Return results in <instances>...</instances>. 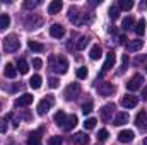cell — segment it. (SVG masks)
Returning a JSON list of instances; mask_svg holds the SVG:
<instances>
[{
  "label": "cell",
  "instance_id": "obj_1",
  "mask_svg": "<svg viewBox=\"0 0 147 145\" xmlns=\"http://www.w3.org/2000/svg\"><path fill=\"white\" fill-rule=\"evenodd\" d=\"M50 67H51V70L57 73H67L69 70V62H67V58L65 56H51L50 58Z\"/></svg>",
  "mask_w": 147,
  "mask_h": 145
},
{
  "label": "cell",
  "instance_id": "obj_2",
  "mask_svg": "<svg viewBox=\"0 0 147 145\" xmlns=\"http://www.w3.org/2000/svg\"><path fill=\"white\" fill-rule=\"evenodd\" d=\"M19 38L16 36V34H9V36L3 39V50L7 51V53H12V51H17V48H19Z\"/></svg>",
  "mask_w": 147,
  "mask_h": 145
},
{
  "label": "cell",
  "instance_id": "obj_3",
  "mask_svg": "<svg viewBox=\"0 0 147 145\" xmlns=\"http://www.w3.org/2000/svg\"><path fill=\"white\" fill-rule=\"evenodd\" d=\"M53 103H55V97L53 96H46L45 99H41L39 103H38V114H46L50 109H51V106H53Z\"/></svg>",
  "mask_w": 147,
  "mask_h": 145
},
{
  "label": "cell",
  "instance_id": "obj_4",
  "mask_svg": "<svg viewBox=\"0 0 147 145\" xmlns=\"http://www.w3.org/2000/svg\"><path fill=\"white\" fill-rule=\"evenodd\" d=\"M79 94H80V85H79L77 82H74V84H70V85H67V89L63 91V96H65L67 101H74Z\"/></svg>",
  "mask_w": 147,
  "mask_h": 145
},
{
  "label": "cell",
  "instance_id": "obj_5",
  "mask_svg": "<svg viewBox=\"0 0 147 145\" xmlns=\"http://www.w3.org/2000/svg\"><path fill=\"white\" fill-rule=\"evenodd\" d=\"M142 82H144V77H142L140 73H135V75L127 82V89H128V91H137V89L142 87Z\"/></svg>",
  "mask_w": 147,
  "mask_h": 145
},
{
  "label": "cell",
  "instance_id": "obj_6",
  "mask_svg": "<svg viewBox=\"0 0 147 145\" xmlns=\"http://www.w3.org/2000/svg\"><path fill=\"white\" fill-rule=\"evenodd\" d=\"M31 103H33V96H31V94H22V96H19V97L16 99L14 106H16V108H28Z\"/></svg>",
  "mask_w": 147,
  "mask_h": 145
},
{
  "label": "cell",
  "instance_id": "obj_7",
  "mask_svg": "<svg viewBox=\"0 0 147 145\" xmlns=\"http://www.w3.org/2000/svg\"><path fill=\"white\" fill-rule=\"evenodd\" d=\"M115 109H116V106H115L113 103H108L105 108L101 109V119H103V121H110V118L113 116Z\"/></svg>",
  "mask_w": 147,
  "mask_h": 145
},
{
  "label": "cell",
  "instance_id": "obj_8",
  "mask_svg": "<svg viewBox=\"0 0 147 145\" xmlns=\"http://www.w3.org/2000/svg\"><path fill=\"white\" fill-rule=\"evenodd\" d=\"M137 103H139V99H137L135 96H123V97H121V106H123L125 109L135 108Z\"/></svg>",
  "mask_w": 147,
  "mask_h": 145
},
{
  "label": "cell",
  "instance_id": "obj_9",
  "mask_svg": "<svg viewBox=\"0 0 147 145\" xmlns=\"http://www.w3.org/2000/svg\"><path fill=\"white\" fill-rule=\"evenodd\" d=\"M135 125H137L140 130L147 132V113L146 111H140V113L137 114V118H135Z\"/></svg>",
  "mask_w": 147,
  "mask_h": 145
},
{
  "label": "cell",
  "instance_id": "obj_10",
  "mask_svg": "<svg viewBox=\"0 0 147 145\" xmlns=\"http://www.w3.org/2000/svg\"><path fill=\"white\" fill-rule=\"evenodd\" d=\"M50 34L53 38H57V39H60V38L65 36V29H63V26H60V24H53V26L50 28Z\"/></svg>",
  "mask_w": 147,
  "mask_h": 145
},
{
  "label": "cell",
  "instance_id": "obj_11",
  "mask_svg": "<svg viewBox=\"0 0 147 145\" xmlns=\"http://www.w3.org/2000/svg\"><path fill=\"white\" fill-rule=\"evenodd\" d=\"M113 92H115V85L111 82H103L99 85V94L101 96H111Z\"/></svg>",
  "mask_w": 147,
  "mask_h": 145
},
{
  "label": "cell",
  "instance_id": "obj_12",
  "mask_svg": "<svg viewBox=\"0 0 147 145\" xmlns=\"http://www.w3.org/2000/svg\"><path fill=\"white\" fill-rule=\"evenodd\" d=\"M74 144L77 145H87L89 144V137H87V133H84V132H79V133H75L72 137Z\"/></svg>",
  "mask_w": 147,
  "mask_h": 145
},
{
  "label": "cell",
  "instance_id": "obj_13",
  "mask_svg": "<svg viewBox=\"0 0 147 145\" xmlns=\"http://www.w3.org/2000/svg\"><path fill=\"white\" fill-rule=\"evenodd\" d=\"M118 140H120L121 144L132 142V140H134V132H132V130H123V132H120V133H118Z\"/></svg>",
  "mask_w": 147,
  "mask_h": 145
},
{
  "label": "cell",
  "instance_id": "obj_14",
  "mask_svg": "<svg viewBox=\"0 0 147 145\" xmlns=\"http://www.w3.org/2000/svg\"><path fill=\"white\" fill-rule=\"evenodd\" d=\"M41 133H43V128H39L38 132H33L28 138V145H41V137H39Z\"/></svg>",
  "mask_w": 147,
  "mask_h": 145
},
{
  "label": "cell",
  "instance_id": "obj_15",
  "mask_svg": "<svg viewBox=\"0 0 147 145\" xmlns=\"http://www.w3.org/2000/svg\"><path fill=\"white\" fill-rule=\"evenodd\" d=\"M62 7H63V3L60 0H53L48 3V14H58L62 10Z\"/></svg>",
  "mask_w": 147,
  "mask_h": 145
},
{
  "label": "cell",
  "instance_id": "obj_16",
  "mask_svg": "<svg viewBox=\"0 0 147 145\" xmlns=\"http://www.w3.org/2000/svg\"><path fill=\"white\" fill-rule=\"evenodd\" d=\"M125 123H128V113H116L115 114V123L113 125H116V126H121V125H125Z\"/></svg>",
  "mask_w": 147,
  "mask_h": 145
},
{
  "label": "cell",
  "instance_id": "obj_17",
  "mask_svg": "<svg viewBox=\"0 0 147 145\" xmlns=\"http://www.w3.org/2000/svg\"><path fill=\"white\" fill-rule=\"evenodd\" d=\"M75 125H77V116H75V114H70V116H67V121L63 123L62 128H63L65 132H70L72 128H75Z\"/></svg>",
  "mask_w": 147,
  "mask_h": 145
},
{
  "label": "cell",
  "instance_id": "obj_18",
  "mask_svg": "<svg viewBox=\"0 0 147 145\" xmlns=\"http://www.w3.org/2000/svg\"><path fill=\"white\" fill-rule=\"evenodd\" d=\"M142 44H144L142 39H132V41L127 43V50H128V51H139V50L142 48Z\"/></svg>",
  "mask_w": 147,
  "mask_h": 145
},
{
  "label": "cell",
  "instance_id": "obj_19",
  "mask_svg": "<svg viewBox=\"0 0 147 145\" xmlns=\"http://www.w3.org/2000/svg\"><path fill=\"white\" fill-rule=\"evenodd\" d=\"M79 15H80V14H79V9L72 5V7L69 9V21H70V22H74V24H80Z\"/></svg>",
  "mask_w": 147,
  "mask_h": 145
},
{
  "label": "cell",
  "instance_id": "obj_20",
  "mask_svg": "<svg viewBox=\"0 0 147 145\" xmlns=\"http://www.w3.org/2000/svg\"><path fill=\"white\" fill-rule=\"evenodd\" d=\"M3 75H5L7 79H14V77L17 75V68H16L12 63H7L5 68H3Z\"/></svg>",
  "mask_w": 147,
  "mask_h": 145
},
{
  "label": "cell",
  "instance_id": "obj_21",
  "mask_svg": "<svg viewBox=\"0 0 147 145\" xmlns=\"http://www.w3.org/2000/svg\"><path fill=\"white\" fill-rule=\"evenodd\" d=\"M53 119H55V123H57L58 126H60V125L63 126V123L67 121V114H65V111H57L55 116H53Z\"/></svg>",
  "mask_w": 147,
  "mask_h": 145
},
{
  "label": "cell",
  "instance_id": "obj_22",
  "mask_svg": "<svg viewBox=\"0 0 147 145\" xmlns=\"http://www.w3.org/2000/svg\"><path fill=\"white\" fill-rule=\"evenodd\" d=\"M113 65H115V55L113 53H108L106 55V60H105V65H103V70L108 72L110 68H113Z\"/></svg>",
  "mask_w": 147,
  "mask_h": 145
},
{
  "label": "cell",
  "instance_id": "obj_23",
  "mask_svg": "<svg viewBox=\"0 0 147 145\" xmlns=\"http://www.w3.org/2000/svg\"><path fill=\"white\" fill-rule=\"evenodd\" d=\"M134 24H135L134 17H132V15H128V17H125V19L121 21V29L128 31V29H132V28H134Z\"/></svg>",
  "mask_w": 147,
  "mask_h": 145
},
{
  "label": "cell",
  "instance_id": "obj_24",
  "mask_svg": "<svg viewBox=\"0 0 147 145\" xmlns=\"http://www.w3.org/2000/svg\"><path fill=\"white\" fill-rule=\"evenodd\" d=\"M134 31H135V34H137V36H142V34L146 33V21H144V19H140V21L135 24Z\"/></svg>",
  "mask_w": 147,
  "mask_h": 145
},
{
  "label": "cell",
  "instance_id": "obj_25",
  "mask_svg": "<svg viewBox=\"0 0 147 145\" xmlns=\"http://www.w3.org/2000/svg\"><path fill=\"white\" fill-rule=\"evenodd\" d=\"M89 56H91V60H99L101 58V46L94 44L91 48V51H89Z\"/></svg>",
  "mask_w": 147,
  "mask_h": 145
},
{
  "label": "cell",
  "instance_id": "obj_26",
  "mask_svg": "<svg viewBox=\"0 0 147 145\" xmlns=\"http://www.w3.org/2000/svg\"><path fill=\"white\" fill-rule=\"evenodd\" d=\"M28 46H29V50H33V51H36V53L45 51V44H41V43H38V41H33V39L28 43Z\"/></svg>",
  "mask_w": 147,
  "mask_h": 145
},
{
  "label": "cell",
  "instance_id": "obj_27",
  "mask_svg": "<svg viewBox=\"0 0 147 145\" xmlns=\"http://www.w3.org/2000/svg\"><path fill=\"white\" fill-rule=\"evenodd\" d=\"M17 72L19 73H28L29 72V65H28V62H26L24 58H21V60L17 62Z\"/></svg>",
  "mask_w": 147,
  "mask_h": 145
},
{
  "label": "cell",
  "instance_id": "obj_28",
  "mask_svg": "<svg viewBox=\"0 0 147 145\" xmlns=\"http://www.w3.org/2000/svg\"><path fill=\"white\" fill-rule=\"evenodd\" d=\"M41 82H43V79H41L39 75H33V77L29 79V85H31V89H39V87H41Z\"/></svg>",
  "mask_w": 147,
  "mask_h": 145
},
{
  "label": "cell",
  "instance_id": "obj_29",
  "mask_svg": "<svg viewBox=\"0 0 147 145\" xmlns=\"http://www.w3.org/2000/svg\"><path fill=\"white\" fill-rule=\"evenodd\" d=\"M118 9L120 10H130V9H134V2L132 0H120V3H118Z\"/></svg>",
  "mask_w": 147,
  "mask_h": 145
},
{
  "label": "cell",
  "instance_id": "obj_30",
  "mask_svg": "<svg viewBox=\"0 0 147 145\" xmlns=\"http://www.w3.org/2000/svg\"><path fill=\"white\" fill-rule=\"evenodd\" d=\"M87 43H89V39H87V38H86V36H80L79 39H77V43H75V48H77L79 51H82V50L87 46Z\"/></svg>",
  "mask_w": 147,
  "mask_h": 145
},
{
  "label": "cell",
  "instance_id": "obj_31",
  "mask_svg": "<svg viewBox=\"0 0 147 145\" xmlns=\"http://www.w3.org/2000/svg\"><path fill=\"white\" fill-rule=\"evenodd\" d=\"M108 14H110V19L116 21V19L120 17V9H118V5H111L110 10H108Z\"/></svg>",
  "mask_w": 147,
  "mask_h": 145
},
{
  "label": "cell",
  "instance_id": "obj_32",
  "mask_svg": "<svg viewBox=\"0 0 147 145\" xmlns=\"http://www.w3.org/2000/svg\"><path fill=\"white\" fill-rule=\"evenodd\" d=\"M9 24H10V17H9L7 14H2V15H0V29L9 28Z\"/></svg>",
  "mask_w": 147,
  "mask_h": 145
},
{
  "label": "cell",
  "instance_id": "obj_33",
  "mask_svg": "<svg viewBox=\"0 0 147 145\" xmlns=\"http://www.w3.org/2000/svg\"><path fill=\"white\" fill-rule=\"evenodd\" d=\"M96 123H98L96 118H87V119L84 121V128H86V130H92V128L96 126Z\"/></svg>",
  "mask_w": 147,
  "mask_h": 145
},
{
  "label": "cell",
  "instance_id": "obj_34",
  "mask_svg": "<svg viewBox=\"0 0 147 145\" xmlns=\"http://www.w3.org/2000/svg\"><path fill=\"white\" fill-rule=\"evenodd\" d=\"M128 55H123V60H121V67H120V70H118V75H121V73L127 70V65H128Z\"/></svg>",
  "mask_w": 147,
  "mask_h": 145
},
{
  "label": "cell",
  "instance_id": "obj_35",
  "mask_svg": "<svg viewBox=\"0 0 147 145\" xmlns=\"http://www.w3.org/2000/svg\"><path fill=\"white\" fill-rule=\"evenodd\" d=\"M77 79H87V68L86 67H80V68H77Z\"/></svg>",
  "mask_w": 147,
  "mask_h": 145
},
{
  "label": "cell",
  "instance_id": "obj_36",
  "mask_svg": "<svg viewBox=\"0 0 147 145\" xmlns=\"http://www.w3.org/2000/svg\"><path fill=\"white\" fill-rule=\"evenodd\" d=\"M91 111H92V101H87V103L82 104V113L84 114H89Z\"/></svg>",
  "mask_w": 147,
  "mask_h": 145
},
{
  "label": "cell",
  "instance_id": "obj_37",
  "mask_svg": "<svg viewBox=\"0 0 147 145\" xmlns=\"http://www.w3.org/2000/svg\"><path fill=\"white\" fill-rule=\"evenodd\" d=\"M38 5H39V0H26V2H24V7H26V9H34Z\"/></svg>",
  "mask_w": 147,
  "mask_h": 145
},
{
  "label": "cell",
  "instance_id": "obj_38",
  "mask_svg": "<svg viewBox=\"0 0 147 145\" xmlns=\"http://www.w3.org/2000/svg\"><path fill=\"white\" fill-rule=\"evenodd\" d=\"M106 138H108V130H105V128L99 130V132H98V140H99V142H105Z\"/></svg>",
  "mask_w": 147,
  "mask_h": 145
},
{
  "label": "cell",
  "instance_id": "obj_39",
  "mask_svg": "<svg viewBox=\"0 0 147 145\" xmlns=\"http://www.w3.org/2000/svg\"><path fill=\"white\" fill-rule=\"evenodd\" d=\"M48 145H62V137H50Z\"/></svg>",
  "mask_w": 147,
  "mask_h": 145
},
{
  "label": "cell",
  "instance_id": "obj_40",
  "mask_svg": "<svg viewBox=\"0 0 147 145\" xmlns=\"http://www.w3.org/2000/svg\"><path fill=\"white\" fill-rule=\"evenodd\" d=\"M48 84H50V87H51V89H57V87L60 85V82H58V79H55V77H51V79L48 80Z\"/></svg>",
  "mask_w": 147,
  "mask_h": 145
},
{
  "label": "cell",
  "instance_id": "obj_41",
  "mask_svg": "<svg viewBox=\"0 0 147 145\" xmlns=\"http://www.w3.org/2000/svg\"><path fill=\"white\" fill-rule=\"evenodd\" d=\"M7 128H9V126H7V121L0 118V133H5V132H7Z\"/></svg>",
  "mask_w": 147,
  "mask_h": 145
},
{
  "label": "cell",
  "instance_id": "obj_42",
  "mask_svg": "<svg viewBox=\"0 0 147 145\" xmlns=\"http://www.w3.org/2000/svg\"><path fill=\"white\" fill-rule=\"evenodd\" d=\"M147 60V56L146 55H144V56H137V58H135V62H134V63H135V65H140V63H144V62H146Z\"/></svg>",
  "mask_w": 147,
  "mask_h": 145
},
{
  "label": "cell",
  "instance_id": "obj_43",
  "mask_svg": "<svg viewBox=\"0 0 147 145\" xmlns=\"http://www.w3.org/2000/svg\"><path fill=\"white\" fill-rule=\"evenodd\" d=\"M41 65H43V62H41L39 58H34V60H33V67H34V68H41Z\"/></svg>",
  "mask_w": 147,
  "mask_h": 145
},
{
  "label": "cell",
  "instance_id": "obj_44",
  "mask_svg": "<svg viewBox=\"0 0 147 145\" xmlns=\"http://www.w3.org/2000/svg\"><path fill=\"white\" fill-rule=\"evenodd\" d=\"M125 43H127V36L121 34V36H120V44H125Z\"/></svg>",
  "mask_w": 147,
  "mask_h": 145
},
{
  "label": "cell",
  "instance_id": "obj_45",
  "mask_svg": "<svg viewBox=\"0 0 147 145\" xmlns=\"http://www.w3.org/2000/svg\"><path fill=\"white\" fill-rule=\"evenodd\" d=\"M142 99L147 101V89H144V92H142Z\"/></svg>",
  "mask_w": 147,
  "mask_h": 145
},
{
  "label": "cell",
  "instance_id": "obj_46",
  "mask_svg": "<svg viewBox=\"0 0 147 145\" xmlns=\"http://www.w3.org/2000/svg\"><path fill=\"white\" fill-rule=\"evenodd\" d=\"M144 145H147V137H146V138H144Z\"/></svg>",
  "mask_w": 147,
  "mask_h": 145
},
{
  "label": "cell",
  "instance_id": "obj_47",
  "mask_svg": "<svg viewBox=\"0 0 147 145\" xmlns=\"http://www.w3.org/2000/svg\"><path fill=\"white\" fill-rule=\"evenodd\" d=\"M146 72H147V70H146Z\"/></svg>",
  "mask_w": 147,
  "mask_h": 145
}]
</instances>
